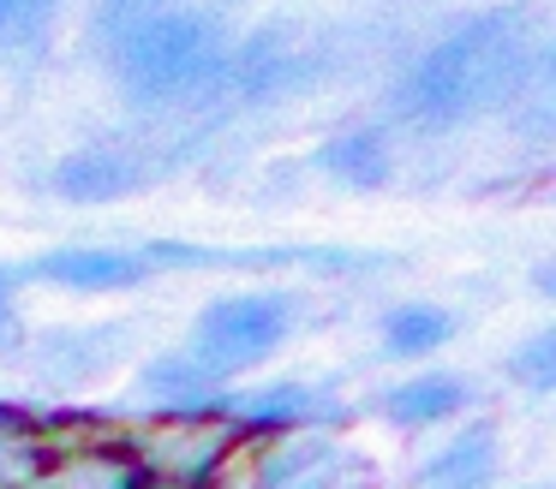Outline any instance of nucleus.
Returning <instances> with one entry per match:
<instances>
[{
	"instance_id": "1a4fd4ad",
	"label": "nucleus",
	"mask_w": 556,
	"mask_h": 489,
	"mask_svg": "<svg viewBox=\"0 0 556 489\" xmlns=\"http://www.w3.org/2000/svg\"><path fill=\"white\" fill-rule=\"evenodd\" d=\"M126 346V329H85V334H54L42 346V370L54 382H85L97 370H109Z\"/></svg>"
},
{
	"instance_id": "f03ea898",
	"label": "nucleus",
	"mask_w": 556,
	"mask_h": 489,
	"mask_svg": "<svg viewBox=\"0 0 556 489\" xmlns=\"http://www.w3.org/2000/svg\"><path fill=\"white\" fill-rule=\"evenodd\" d=\"M114 72L138 102H180L222 78V24L210 12H132L109 42Z\"/></svg>"
},
{
	"instance_id": "6e6552de",
	"label": "nucleus",
	"mask_w": 556,
	"mask_h": 489,
	"mask_svg": "<svg viewBox=\"0 0 556 489\" xmlns=\"http://www.w3.org/2000/svg\"><path fill=\"white\" fill-rule=\"evenodd\" d=\"M222 448H228V429L216 424H168V429H150L144 436V453L162 465L168 477H204L210 465L222 460Z\"/></svg>"
},
{
	"instance_id": "7ed1b4c3",
	"label": "nucleus",
	"mask_w": 556,
	"mask_h": 489,
	"mask_svg": "<svg viewBox=\"0 0 556 489\" xmlns=\"http://www.w3.org/2000/svg\"><path fill=\"white\" fill-rule=\"evenodd\" d=\"M293 322V298L288 293H240V298H216L192 329V352L198 364L216 370H245L257 358H269L281 346Z\"/></svg>"
},
{
	"instance_id": "f8f14e48",
	"label": "nucleus",
	"mask_w": 556,
	"mask_h": 489,
	"mask_svg": "<svg viewBox=\"0 0 556 489\" xmlns=\"http://www.w3.org/2000/svg\"><path fill=\"white\" fill-rule=\"evenodd\" d=\"M448 334H455L448 310H437V305H401V310H389V322H383V352L419 358V352H437Z\"/></svg>"
},
{
	"instance_id": "9d476101",
	"label": "nucleus",
	"mask_w": 556,
	"mask_h": 489,
	"mask_svg": "<svg viewBox=\"0 0 556 489\" xmlns=\"http://www.w3.org/2000/svg\"><path fill=\"white\" fill-rule=\"evenodd\" d=\"M460 406H467V382L460 376H419V382H401L383 400V412L395 424H437V417L460 412Z\"/></svg>"
},
{
	"instance_id": "39448f33",
	"label": "nucleus",
	"mask_w": 556,
	"mask_h": 489,
	"mask_svg": "<svg viewBox=\"0 0 556 489\" xmlns=\"http://www.w3.org/2000/svg\"><path fill=\"white\" fill-rule=\"evenodd\" d=\"M144 179H150V167L132 143H126V150L121 143H85L78 155H66V162L54 167V191L73 197V203H109V197H121V191L144 185Z\"/></svg>"
},
{
	"instance_id": "a211bd4d",
	"label": "nucleus",
	"mask_w": 556,
	"mask_h": 489,
	"mask_svg": "<svg viewBox=\"0 0 556 489\" xmlns=\"http://www.w3.org/2000/svg\"><path fill=\"white\" fill-rule=\"evenodd\" d=\"M7 298H13V274H0V317H7Z\"/></svg>"
},
{
	"instance_id": "423d86ee",
	"label": "nucleus",
	"mask_w": 556,
	"mask_h": 489,
	"mask_svg": "<svg viewBox=\"0 0 556 489\" xmlns=\"http://www.w3.org/2000/svg\"><path fill=\"white\" fill-rule=\"evenodd\" d=\"M42 281L61 286H85V293H102V286H132L150 274V262L138 250H54V257L37 262Z\"/></svg>"
},
{
	"instance_id": "4468645a",
	"label": "nucleus",
	"mask_w": 556,
	"mask_h": 489,
	"mask_svg": "<svg viewBox=\"0 0 556 489\" xmlns=\"http://www.w3.org/2000/svg\"><path fill=\"white\" fill-rule=\"evenodd\" d=\"M49 489H132V460L126 453H78L61 472H42Z\"/></svg>"
},
{
	"instance_id": "ddd939ff",
	"label": "nucleus",
	"mask_w": 556,
	"mask_h": 489,
	"mask_svg": "<svg viewBox=\"0 0 556 489\" xmlns=\"http://www.w3.org/2000/svg\"><path fill=\"white\" fill-rule=\"evenodd\" d=\"M317 167L336 179H348V185H383L389 179V155L377 138H336L317 150Z\"/></svg>"
},
{
	"instance_id": "9b49d317",
	"label": "nucleus",
	"mask_w": 556,
	"mask_h": 489,
	"mask_svg": "<svg viewBox=\"0 0 556 489\" xmlns=\"http://www.w3.org/2000/svg\"><path fill=\"white\" fill-rule=\"evenodd\" d=\"M144 400L174 406V412H198V406H216L222 388L210 382L204 364H186V358H162L144 370Z\"/></svg>"
},
{
	"instance_id": "f3484780",
	"label": "nucleus",
	"mask_w": 556,
	"mask_h": 489,
	"mask_svg": "<svg viewBox=\"0 0 556 489\" xmlns=\"http://www.w3.org/2000/svg\"><path fill=\"white\" fill-rule=\"evenodd\" d=\"M551 334H539V340L527 346V352H515V370H527V382L532 388H551Z\"/></svg>"
},
{
	"instance_id": "dca6fc26",
	"label": "nucleus",
	"mask_w": 556,
	"mask_h": 489,
	"mask_svg": "<svg viewBox=\"0 0 556 489\" xmlns=\"http://www.w3.org/2000/svg\"><path fill=\"white\" fill-rule=\"evenodd\" d=\"M240 412H245V417H257V424H288V417L317 412V394H312V388H300V382H281V388L245 394Z\"/></svg>"
},
{
	"instance_id": "f257e3e1",
	"label": "nucleus",
	"mask_w": 556,
	"mask_h": 489,
	"mask_svg": "<svg viewBox=\"0 0 556 489\" xmlns=\"http://www.w3.org/2000/svg\"><path fill=\"white\" fill-rule=\"evenodd\" d=\"M520 78H527V48L503 24H479L467 36L437 42L407 72V83H401V114L448 126V119H467V114H484V107L508 102L520 90Z\"/></svg>"
},
{
	"instance_id": "0eeeda50",
	"label": "nucleus",
	"mask_w": 556,
	"mask_h": 489,
	"mask_svg": "<svg viewBox=\"0 0 556 489\" xmlns=\"http://www.w3.org/2000/svg\"><path fill=\"white\" fill-rule=\"evenodd\" d=\"M496 477V429L472 424L419 472V489H484Z\"/></svg>"
},
{
	"instance_id": "20e7f679",
	"label": "nucleus",
	"mask_w": 556,
	"mask_h": 489,
	"mask_svg": "<svg viewBox=\"0 0 556 489\" xmlns=\"http://www.w3.org/2000/svg\"><path fill=\"white\" fill-rule=\"evenodd\" d=\"M365 460H353L341 441L329 436H300L288 448H276L264 460V477L257 489H359L365 484Z\"/></svg>"
},
{
	"instance_id": "2eb2a0df",
	"label": "nucleus",
	"mask_w": 556,
	"mask_h": 489,
	"mask_svg": "<svg viewBox=\"0 0 556 489\" xmlns=\"http://www.w3.org/2000/svg\"><path fill=\"white\" fill-rule=\"evenodd\" d=\"M42 484V453L30 441V429H18V417L0 412V489H30Z\"/></svg>"
}]
</instances>
